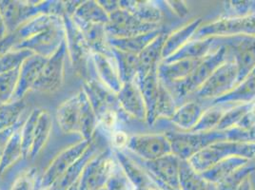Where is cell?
Segmentation results:
<instances>
[{
  "instance_id": "obj_1",
  "label": "cell",
  "mask_w": 255,
  "mask_h": 190,
  "mask_svg": "<svg viewBox=\"0 0 255 190\" xmlns=\"http://www.w3.org/2000/svg\"><path fill=\"white\" fill-rule=\"evenodd\" d=\"M219 42V46L202 58L185 80L166 85L179 106L180 102L184 103L187 99L191 98L222 64L231 59L227 47L220 40Z\"/></svg>"
},
{
  "instance_id": "obj_2",
  "label": "cell",
  "mask_w": 255,
  "mask_h": 190,
  "mask_svg": "<svg viewBox=\"0 0 255 190\" xmlns=\"http://www.w3.org/2000/svg\"><path fill=\"white\" fill-rule=\"evenodd\" d=\"M62 18L68 57L70 58L75 74L83 82L96 78L92 58L93 52L86 41L83 33L71 16L64 15Z\"/></svg>"
},
{
  "instance_id": "obj_3",
  "label": "cell",
  "mask_w": 255,
  "mask_h": 190,
  "mask_svg": "<svg viewBox=\"0 0 255 190\" xmlns=\"http://www.w3.org/2000/svg\"><path fill=\"white\" fill-rule=\"evenodd\" d=\"M234 156L254 160L255 158V143L235 141L217 142L193 155L188 162L194 170L201 173L224 159Z\"/></svg>"
},
{
  "instance_id": "obj_4",
  "label": "cell",
  "mask_w": 255,
  "mask_h": 190,
  "mask_svg": "<svg viewBox=\"0 0 255 190\" xmlns=\"http://www.w3.org/2000/svg\"><path fill=\"white\" fill-rule=\"evenodd\" d=\"M172 153L182 161H188L193 155L214 143L228 141V131L213 129L205 132L191 131H167Z\"/></svg>"
},
{
  "instance_id": "obj_5",
  "label": "cell",
  "mask_w": 255,
  "mask_h": 190,
  "mask_svg": "<svg viewBox=\"0 0 255 190\" xmlns=\"http://www.w3.org/2000/svg\"><path fill=\"white\" fill-rule=\"evenodd\" d=\"M245 35H255V14L246 17H219L204 23L192 39L230 38Z\"/></svg>"
},
{
  "instance_id": "obj_6",
  "label": "cell",
  "mask_w": 255,
  "mask_h": 190,
  "mask_svg": "<svg viewBox=\"0 0 255 190\" xmlns=\"http://www.w3.org/2000/svg\"><path fill=\"white\" fill-rule=\"evenodd\" d=\"M118 163L112 148L100 150L87 164L79 181V190H97L106 188Z\"/></svg>"
},
{
  "instance_id": "obj_7",
  "label": "cell",
  "mask_w": 255,
  "mask_h": 190,
  "mask_svg": "<svg viewBox=\"0 0 255 190\" xmlns=\"http://www.w3.org/2000/svg\"><path fill=\"white\" fill-rule=\"evenodd\" d=\"M238 84V69L232 59L222 64L209 79L192 95L191 99L199 102L211 101L222 97Z\"/></svg>"
},
{
  "instance_id": "obj_8",
  "label": "cell",
  "mask_w": 255,
  "mask_h": 190,
  "mask_svg": "<svg viewBox=\"0 0 255 190\" xmlns=\"http://www.w3.org/2000/svg\"><path fill=\"white\" fill-rule=\"evenodd\" d=\"M67 56V46L64 40L57 51L47 58L32 91L46 95H52L59 91L63 86L65 79V62Z\"/></svg>"
},
{
  "instance_id": "obj_9",
  "label": "cell",
  "mask_w": 255,
  "mask_h": 190,
  "mask_svg": "<svg viewBox=\"0 0 255 190\" xmlns=\"http://www.w3.org/2000/svg\"><path fill=\"white\" fill-rule=\"evenodd\" d=\"M127 149L142 161H153L172 153L165 133H141L129 136Z\"/></svg>"
},
{
  "instance_id": "obj_10",
  "label": "cell",
  "mask_w": 255,
  "mask_h": 190,
  "mask_svg": "<svg viewBox=\"0 0 255 190\" xmlns=\"http://www.w3.org/2000/svg\"><path fill=\"white\" fill-rule=\"evenodd\" d=\"M218 39L227 47L230 58L237 66L239 84L255 68V35Z\"/></svg>"
},
{
  "instance_id": "obj_11",
  "label": "cell",
  "mask_w": 255,
  "mask_h": 190,
  "mask_svg": "<svg viewBox=\"0 0 255 190\" xmlns=\"http://www.w3.org/2000/svg\"><path fill=\"white\" fill-rule=\"evenodd\" d=\"M93 142V141H92ZM92 142L81 140L59 152L45 169L40 181L39 188L49 189L70 169L76 161L81 158Z\"/></svg>"
},
{
  "instance_id": "obj_12",
  "label": "cell",
  "mask_w": 255,
  "mask_h": 190,
  "mask_svg": "<svg viewBox=\"0 0 255 190\" xmlns=\"http://www.w3.org/2000/svg\"><path fill=\"white\" fill-rule=\"evenodd\" d=\"M139 165L168 190H179V171L182 160L173 153L153 161H139Z\"/></svg>"
},
{
  "instance_id": "obj_13",
  "label": "cell",
  "mask_w": 255,
  "mask_h": 190,
  "mask_svg": "<svg viewBox=\"0 0 255 190\" xmlns=\"http://www.w3.org/2000/svg\"><path fill=\"white\" fill-rule=\"evenodd\" d=\"M110 16V22L106 25V32L109 38H127L139 34L160 29V25L147 24L140 21L132 13L119 9Z\"/></svg>"
},
{
  "instance_id": "obj_14",
  "label": "cell",
  "mask_w": 255,
  "mask_h": 190,
  "mask_svg": "<svg viewBox=\"0 0 255 190\" xmlns=\"http://www.w3.org/2000/svg\"><path fill=\"white\" fill-rule=\"evenodd\" d=\"M64 40L65 29L62 21L22 41L15 47V49H26L34 54L49 58L57 51Z\"/></svg>"
},
{
  "instance_id": "obj_15",
  "label": "cell",
  "mask_w": 255,
  "mask_h": 190,
  "mask_svg": "<svg viewBox=\"0 0 255 190\" xmlns=\"http://www.w3.org/2000/svg\"><path fill=\"white\" fill-rule=\"evenodd\" d=\"M46 60L47 58L43 56L32 54V56L23 62L19 68L15 92L11 98V101L24 100L26 95L33 90V87L38 80Z\"/></svg>"
},
{
  "instance_id": "obj_16",
  "label": "cell",
  "mask_w": 255,
  "mask_h": 190,
  "mask_svg": "<svg viewBox=\"0 0 255 190\" xmlns=\"http://www.w3.org/2000/svg\"><path fill=\"white\" fill-rule=\"evenodd\" d=\"M117 100L120 110L127 116L142 122L147 121V109L144 99L135 81L122 85L121 90L117 94Z\"/></svg>"
},
{
  "instance_id": "obj_17",
  "label": "cell",
  "mask_w": 255,
  "mask_h": 190,
  "mask_svg": "<svg viewBox=\"0 0 255 190\" xmlns=\"http://www.w3.org/2000/svg\"><path fill=\"white\" fill-rule=\"evenodd\" d=\"M82 89L88 96L96 116L110 108L117 109L118 111L120 110L117 94L102 84L96 77L83 82Z\"/></svg>"
},
{
  "instance_id": "obj_18",
  "label": "cell",
  "mask_w": 255,
  "mask_h": 190,
  "mask_svg": "<svg viewBox=\"0 0 255 190\" xmlns=\"http://www.w3.org/2000/svg\"><path fill=\"white\" fill-rule=\"evenodd\" d=\"M81 100L79 92L65 100L56 109V122L65 134H79L80 132Z\"/></svg>"
},
{
  "instance_id": "obj_19",
  "label": "cell",
  "mask_w": 255,
  "mask_h": 190,
  "mask_svg": "<svg viewBox=\"0 0 255 190\" xmlns=\"http://www.w3.org/2000/svg\"><path fill=\"white\" fill-rule=\"evenodd\" d=\"M92 58L96 78L117 95L123 84L118 74L117 63L113 54L108 55L93 53Z\"/></svg>"
},
{
  "instance_id": "obj_20",
  "label": "cell",
  "mask_w": 255,
  "mask_h": 190,
  "mask_svg": "<svg viewBox=\"0 0 255 190\" xmlns=\"http://www.w3.org/2000/svg\"><path fill=\"white\" fill-rule=\"evenodd\" d=\"M202 24V17H195L175 31L168 33L162 50V60L169 58L191 41Z\"/></svg>"
},
{
  "instance_id": "obj_21",
  "label": "cell",
  "mask_w": 255,
  "mask_h": 190,
  "mask_svg": "<svg viewBox=\"0 0 255 190\" xmlns=\"http://www.w3.org/2000/svg\"><path fill=\"white\" fill-rule=\"evenodd\" d=\"M218 38H202L191 39L178 52L172 54L169 58L162 60L165 62H173L179 60H198L202 59L213 52L219 46Z\"/></svg>"
},
{
  "instance_id": "obj_22",
  "label": "cell",
  "mask_w": 255,
  "mask_h": 190,
  "mask_svg": "<svg viewBox=\"0 0 255 190\" xmlns=\"http://www.w3.org/2000/svg\"><path fill=\"white\" fill-rule=\"evenodd\" d=\"M144 99L147 109V121L149 126L155 124V107L159 94L160 79L157 75V68L152 70L144 78L135 80Z\"/></svg>"
},
{
  "instance_id": "obj_23",
  "label": "cell",
  "mask_w": 255,
  "mask_h": 190,
  "mask_svg": "<svg viewBox=\"0 0 255 190\" xmlns=\"http://www.w3.org/2000/svg\"><path fill=\"white\" fill-rule=\"evenodd\" d=\"M98 147L96 145V140L94 139L91 143L90 147L86 150L85 153L81 156V158L76 161L75 164L68 169L63 175L57 180L52 187L47 190H68L72 188L75 184H76L83 173V170L85 169L87 164L92 160V158L96 155L97 152H99Z\"/></svg>"
},
{
  "instance_id": "obj_24",
  "label": "cell",
  "mask_w": 255,
  "mask_h": 190,
  "mask_svg": "<svg viewBox=\"0 0 255 190\" xmlns=\"http://www.w3.org/2000/svg\"><path fill=\"white\" fill-rule=\"evenodd\" d=\"M205 109L206 106L202 102L193 99L185 101L170 118V123L181 129V131H191L200 120Z\"/></svg>"
},
{
  "instance_id": "obj_25",
  "label": "cell",
  "mask_w": 255,
  "mask_h": 190,
  "mask_svg": "<svg viewBox=\"0 0 255 190\" xmlns=\"http://www.w3.org/2000/svg\"><path fill=\"white\" fill-rule=\"evenodd\" d=\"M198 60H179L173 62L161 61L157 66V75L160 81L165 85L172 84L185 80L195 69Z\"/></svg>"
},
{
  "instance_id": "obj_26",
  "label": "cell",
  "mask_w": 255,
  "mask_h": 190,
  "mask_svg": "<svg viewBox=\"0 0 255 190\" xmlns=\"http://www.w3.org/2000/svg\"><path fill=\"white\" fill-rule=\"evenodd\" d=\"M166 32H163L147 46L138 54V74L135 80L144 78L152 70L156 69L158 64L162 61V50L167 37Z\"/></svg>"
},
{
  "instance_id": "obj_27",
  "label": "cell",
  "mask_w": 255,
  "mask_h": 190,
  "mask_svg": "<svg viewBox=\"0 0 255 190\" xmlns=\"http://www.w3.org/2000/svg\"><path fill=\"white\" fill-rule=\"evenodd\" d=\"M254 102H255V76L250 74L227 95L211 102V105H243Z\"/></svg>"
},
{
  "instance_id": "obj_28",
  "label": "cell",
  "mask_w": 255,
  "mask_h": 190,
  "mask_svg": "<svg viewBox=\"0 0 255 190\" xmlns=\"http://www.w3.org/2000/svg\"><path fill=\"white\" fill-rule=\"evenodd\" d=\"M119 4L120 9L129 11L144 23L160 25L163 19V12L156 2L119 0Z\"/></svg>"
},
{
  "instance_id": "obj_29",
  "label": "cell",
  "mask_w": 255,
  "mask_h": 190,
  "mask_svg": "<svg viewBox=\"0 0 255 190\" xmlns=\"http://www.w3.org/2000/svg\"><path fill=\"white\" fill-rule=\"evenodd\" d=\"M73 18V17H72ZM74 19V18H73ZM85 37L93 53L112 55V48L109 45V37L106 32V25L90 24L75 20Z\"/></svg>"
},
{
  "instance_id": "obj_30",
  "label": "cell",
  "mask_w": 255,
  "mask_h": 190,
  "mask_svg": "<svg viewBox=\"0 0 255 190\" xmlns=\"http://www.w3.org/2000/svg\"><path fill=\"white\" fill-rule=\"evenodd\" d=\"M62 21H63V18L60 16L43 14L24 22L16 30L11 32L15 34L18 42L21 43L22 41L32 37L39 32H44L50 27L54 26L58 23H61Z\"/></svg>"
},
{
  "instance_id": "obj_31",
  "label": "cell",
  "mask_w": 255,
  "mask_h": 190,
  "mask_svg": "<svg viewBox=\"0 0 255 190\" xmlns=\"http://www.w3.org/2000/svg\"><path fill=\"white\" fill-rule=\"evenodd\" d=\"M163 32L162 28L157 29L152 32L139 34L132 37L127 38H109V45L112 48L117 50L133 53L138 55L147 46H149L161 32Z\"/></svg>"
},
{
  "instance_id": "obj_32",
  "label": "cell",
  "mask_w": 255,
  "mask_h": 190,
  "mask_svg": "<svg viewBox=\"0 0 255 190\" xmlns=\"http://www.w3.org/2000/svg\"><path fill=\"white\" fill-rule=\"evenodd\" d=\"M251 160L234 156L230 158L224 159L215 164L212 168L201 172V176L204 179L213 183L214 185L220 184L222 181L230 176L236 169L243 167Z\"/></svg>"
},
{
  "instance_id": "obj_33",
  "label": "cell",
  "mask_w": 255,
  "mask_h": 190,
  "mask_svg": "<svg viewBox=\"0 0 255 190\" xmlns=\"http://www.w3.org/2000/svg\"><path fill=\"white\" fill-rule=\"evenodd\" d=\"M179 190H218L217 185L204 179L188 161H182L179 171Z\"/></svg>"
},
{
  "instance_id": "obj_34",
  "label": "cell",
  "mask_w": 255,
  "mask_h": 190,
  "mask_svg": "<svg viewBox=\"0 0 255 190\" xmlns=\"http://www.w3.org/2000/svg\"><path fill=\"white\" fill-rule=\"evenodd\" d=\"M112 48V47H111ZM122 84L135 81L138 74V55L112 48Z\"/></svg>"
},
{
  "instance_id": "obj_35",
  "label": "cell",
  "mask_w": 255,
  "mask_h": 190,
  "mask_svg": "<svg viewBox=\"0 0 255 190\" xmlns=\"http://www.w3.org/2000/svg\"><path fill=\"white\" fill-rule=\"evenodd\" d=\"M53 129V118L47 109L41 110V113L38 117L36 127L34 130V136L32 141V148L30 152L29 159L33 160L38 156V154L46 147Z\"/></svg>"
},
{
  "instance_id": "obj_36",
  "label": "cell",
  "mask_w": 255,
  "mask_h": 190,
  "mask_svg": "<svg viewBox=\"0 0 255 190\" xmlns=\"http://www.w3.org/2000/svg\"><path fill=\"white\" fill-rule=\"evenodd\" d=\"M81 100V114H80V132L79 135L83 140L92 142L95 139L98 121L96 112L88 99V96L81 88L79 91Z\"/></svg>"
},
{
  "instance_id": "obj_37",
  "label": "cell",
  "mask_w": 255,
  "mask_h": 190,
  "mask_svg": "<svg viewBox=\"0 0 255 190\" xmlns=\"http://www.w3.org/2000/svg\"><path fill=\"white\" fill-rule=\"evenodd\" d=\"M72 17L77 21L90 24L107 25L110 22L109 14L96 0L83 1Z\"/></svg>"
},
{
  "instance_id": "obj_38",
  "label": "cell",
  "mask_w": 255,
  "mask_h": 190,
  "mask_svg": "<svg viewBox=\"0 0 255 190\" xmlns=\"http://www.w3.org/2000/svg\"><path fill=\"white\" fill-rule=\"evenodd\" d=\"M22 124L23 122H20L19 125L15 128L10 141L7 144L3 156L0 160V175H3L19 160L24 159L21 142Z\"/></svg>"
},
{
  "instance_id": "obj_39",
  "label": "cell",
  "mask_w": 255,
  "mask_h": 190,
  "mask_svg": "<svg viewBox=\"0 0 255 190\" xmlns=\"http://www.w3.org/2000/svg\"><path fill=\"white\" fill-rule=\"evenodd\" d=\"M232 105L217 104L206 107L200 120L191 129V132H205L216 129L225 112Z\"/></svg>"
},
{
  "instance_id": "obj_40",
  "label": "cell",
  "mask_w": 255,
  "mask_h": 190,
  "mask_svg": "<svg viewBox=\"0 0 255 190\" xmlns=\"http://www.w3.org/2000/svg\"><path fill=\"white\" fill-rule=\"evenodd\" d=\"M179 105L170 94L167 86L160 81L159 94L155 107V123L158 120H169L173 116Z\"/></svg>"
},
{
  "instance_id": "obj_41",
  "label": "cell",
  "mask_w": 255,
  "mask_h": 190,
  "mask_svg": "<svg viewBox=\"0 0 255 190\" xmlns=\"http://www.w3.org/2000/svg\"><path fill=\"white\" fill-rule=\"evenodd\" d=\"M26 103L21 101H11L0 106V130L16 127L20 123L22 113Z\"/></svg>"
},
{
  "instance_id": "obj_42",
  "label": "cell",
  "mask_w": 255,
  "mask_h": 190,
  "mask_svg": "<svg viewBox=\"0 0 255 190\" xmlns=\"http://www.w3.org/2000/svg\"><path fill=\"white\" fill-rule=\"evenodd\" d=\"M0 10L7 28V33L13 32L21 25L20 1L1 0Z\"/></svg>"
},
{
  "instance_id": "obj_43",
  "label": "cell",
  "mask_w": 255,
  "mask_h": 190,
  "mask_svg": "<svg viewBox=\"0 0 255 190\" xmlns=\"http://www.w3.org/2000/svg\"><path fill=\"white\" fill-rule=\"evenodd\" d=\"M41 110L42 108H38V107L34 108L22 124L21 142L24 159L29 158L30 156L33 136H34V130H35L38 117L41 113Z\"/></svg>"
},
{
  "instance_id": "obj_44",
  "label": "cell",
  "mask_w": 255,
  "mask_h": 190,
  "mask_svg": "<svg viewBox=\"0 0 255 190\" xmlns=\"http://www.w3.org/2000/svg\"><path fill=\"white\" fill-rule=\"evenodd\" d=\"M255 171V161L251 160L243 167L236 169L230 176L217 185L218 190H237L242 185L245 180L253 174Z\"/></svg>"
},
{
  "instance_id": "obj_45",
  "label": "cell",
  "mask_w": 255,
  "mask_h": 190,
  "mask_svg": "<svg viewBox=\"0 0 255 190\" xmlns=\"http://www.w3.org/2000/svg\"><path fill=\"white\" fill-rule=\"evenodd\" d=\"M34 53L26 49H13L0 57V74L20 68L23 62Z\"/></svg>"
},
{
  "instance_id": "obj_46",
  "label": "cell",
  "mask_w": 255,
  "mask_h": 190,
  "mask_svg": "<svg viewBox=\"0 0 255 190\" xmlns=\"http://www.w3.org/2000/svg\"><path fill=\"white\" fill-rule=\"evenodd\" d=\"M252 105L253 103L243 105H232L225 112L216 129L226 130L237 126L245 115L250 111Z\"/></svg>"
},
{
  "instance_id": "obj_47",
  "label": "cell",
  "mask_w": 255,
  "mask_h": 190,
  "mask_svg": "<svg viewBox=\"0 0 255 190\" xmlns=\"http://www.w3.org/2000/svg\"><path fill=\"white\" fill-rule=\"evenodd\" d=\"M19 69L0 74V106L11 102L17 83Z\"/></svg>"
},
{
  "instance_id": "obj_48",
  "label": "cell",
  "mask_w": 255,
  "mask_h": 190,
  "mask_svg": "<svg viewBox=\"0 0 255 190\" xmlns=\"http://www.w3.org/2000/svg\"><path fill=\"white\" fill-rule=\"evenodd\" d=\"M255 14V1H228L225 2V13L221 17H246Z\"/></svg>"
},
{
  "instance_id": "obj_49",
  "label": "cell",
  "mask_w": 255,
  "mask_h": 190,
  "mask_svg": "<svg viewBox=\"0 0 255 190\" xmlns=\"http://www.w3.org/2000/svg\"><path fill=\"white\" fill-rule=\"evenodd\" d=\"M39 181L37 169L29 168L23 170L16 177L10 190H36L39 186Z\"/></svg>"
},
{
  "instance_id": "obj_50",
  "label": "cell",
  "mask_w": 255,
  "mask_h": 190,
  "mask_svg": "<svg viewBox=\"0 0 255 190\" xmlns=\"http://www.w3.org/2000/svg\"><path fill=\"white\" fill-rule=\"evenodd\" d=\"M119 118V111L114 108L107 109L97 116L98 127H102L104 131L110 133V135L116 131Z\"/></svg>"
},
{
  "instance_id": "obj_51",
  "label": "cell",
  "mask_w": 255,
  "mask_h": 190,
  "mask_svg": "<svg viewBox=\"0 0 255 190\" xmlns=\"http://www.w3.org/2000/svg\"><path fill=\"white\" fill-rule=\"evenodd\" d=\"M128 139H129V136L125 131L117 129L110 135V142L112 145V149L124 151V149L127 148Z\"/></svg>"
},
{
  "instance_id": "obj_52",
  "label": "cell",
  "mask_w": 255,
  "mask_h": 190,
  "mask_svg": "<svg viewBox=\"0 0 255 190\" xmlns=\"http://www.w3.org/2000/svg\"><path fill=\"white\" fill-rule=\"evenodd\" d=\"M18 45V40L13 32L7 33L4 37L0 38V57L15 49Z\"/></svg>"
},
{
  "instance_id": "obj_53",
  "label": "cell",
  "mask_w": 255,
  "mask_h": 190,
  "mask_svg": "<svg viewBox=\"0 0 255 190\" xmlns=\"http://www.w3.org/2000/svg\"><path fill=\"white\" fill-rule=\"evenodd\" d=\"M165 3H167L170 11H172L178 17H185L189 13V8L185 1H167Z\"/></svg>"
},
{
  "instance_id": "obj_54",
  "label": "cell",
  "mask_w": 255,
  "mask_h": 190,
  "mask_svg": "<svg viewBox=\"0 0 255 190\" xmlns=\"http://www.w3.org/2000/svg\"><path fill=\"white\" fill-rule=\"evenodd\" d=\"M17 126L11 127V128H7V129H4V130H0V160H1L2 156H3V153H4L5 149H6L8 142L10 141L11 135L13 134V132H14V130L17 127Z\"/></svg>"
},
{
  "instance_id": "obj_55",
  "label": "cell",
  "mask_w": 255,
  "mask_h": 190,
  "mask_svg": "<svg viewBox=\"0 0 255 190\" xmlns=\"http://www.w3.org/2000/svg\"><path fill=\"white\" fill-rule=\"evenodd\" d=\"M98 2L109 15L120 9L119 0H98Z\"/></svg>"
},
{
  "instance_id": "obj_56",
  "label": "cell",
  "mask_w": 255,
  "mask_h": 190,
  "mask_svg": "<svg viewBox=\"0 0 255 190\" xmlns=\"http://www.w3.org/2000/svg\"><path fill=\"white\" fill-rule=\"evenodd\" d=\"M237 190H255L251 177L245 180L244 182L242 183V185L237 189Z\"/></svg>"
},
{
  "instance_id": "obj_57",
  "label": "cell",
  "mask_w": 255,
  "mask_h": 190,
  "mask_svg": "<svg viewBox=\"0 0 255 190\" xmlns=\"http://www.w3.org/2000/svg\"><path fill=\"white\" fill-rule=\"evenodd\" d=\"M7 34V28L5 25V22L3 19L2 13H1V10H0V38L4 37Z\"/></svg>"
},
{
  "instance_id": "obj_58",
  "label": "cell",
  "mask_w": 255,
  "mask_h": 190,
  "mask_svg": "<svg viewBox=\"0 0 255 190\" xmlns=\"http://www.w3.org/2000/svg\"><path fill=\"white\" fill-rule=\"evenodd\" d=\"M79 181H80V180H79ZM79 181H78L76 184H75L72 188H70L68 190H79Z\"/></svg>"
},
{
  "instance_id": "obj_59",
  "label": "cell",
  "mask_w": 255,
  "mask_h": 190,
  "mask_svg": "<svg viewBox=\"0 0 255 190\" xmlns=\"http://www.w3.org/2000/svg\"><path fill=\"white\" fill-rule=\"evenodd\" d=\"M251 74H254V75H255V69H254V71H253V72H252V73H251Z\"/></svg>"
},
{
  "instance_id": "obj_60",
  "label": "cell",
  "mask_w": 255,
  "mask_h": 190,
  "mask_svg": "<svg viewBox=\"0 0 255 190\" xmlns=\"http://www.w3.org/2000/svg\"></svg>"
}]
</instances>
